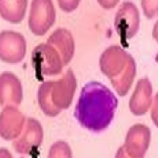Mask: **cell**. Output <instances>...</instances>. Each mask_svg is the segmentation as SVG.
Returning <instances> with one entry per match:
<instances>
[{"mask_svg": "<svg viewBox=\"0 0 158 158\" xmlns=\"http://www.w3.org/2000/svg\"><path fill=\"white\" fill-rule=\"evenodd\" d=\"M114 25L122 46L128 48L127 40L133 38L139 27V11L135 4L129 2L122 4L116 15Z\"/></svg>", "mask_w": 158, "mask_h": 158, "instance_id": "5", "label": "cell"}, {"mask_svg": "<svg viewBox=\"0 0 158 158\" xmlns=\"http://www.w3.org/2000/svg\"><path fill=\"white\" fill-rule=\"evenodd\" d=\"M23 98L21 83L16 76L11 73L1 76V104L19 105Z\"/></svg>", "mask_w": 158, "mask_h": 158, "instance_id": "13", "label": "cell"}, {"mask_svg": "<svg viewBox=\"0 0 158 158\" xmlns=\"http://www.w3.org/2000/svg\"><path fill=\"white\" fill-rule=\"evenodd\" d=\"M26 52L24 37L12 31L1 33V58L6 63H17L23 60Z\"/></svg>", "mask_w": 158, "mask_h": 158, "instance_id": "8", "label": "cell"}, {"mask_svg": "<svg viewBox=\"0 0 158 158\" xmlns=\"http://www.w3.org/2000/svg\"><path fill=\"white\" fill-rule=\"evenodd\" d=\"M117 105V98L108 88L93 81L82 89L75 117L82 127L98 132L108 127Z\"/></svg>", "mask_w": 158, "mask_h": 158, "instance_id": "1", "label": "cell"}, {"mask_svg": "<svg viewBox=\"0 0 158 158\" xmlns=\"http://www.w3.org/2000/svg\"><path fill=\"white\" fill-rule=\"evenodd\" d=\"M43 129L40 122L35 119L29 118L27 123L25 132L23 137L17 141L14 142L13 147L18 153H30L34 156L38 147L40 145L43 140Z\"/></svg>", "mask_w": 158, "mask_h": 158, "instance_id": "9", "label": "cell"}, {"mask_svg": "<svg viewBox=\"0 0 158 158\" xmlns=\"http://www.w3.org/2000/svg\"><path fill=\"white\" fill-rule=\"evenodd\" d=\"M56 12L51 1H34L30 10L29 25L35 35H43L53 25Z\"/></svg>", "mask_w": 158, "mask_h": 158, "instance_id": "7", "label": "cell"}, {"mask_svg": "<svg viewBox=\"0 0 158 158\" xmlns=\"http://www.w3.org/2000/svg\"><path fill=\"white\" fill-rule=\"evenodd\" d=\"M26 1H1V15L11 23H19L25 16Z\"/></svg>", "mask_w": 158, "mask_h": 158, "instance_id": "14", "label": "cell"}, {"mask_svg": "<svg viewBox=\"0 0 158 158\" xmlns=\"http://www.w3.org/2000/svg\"><path fill=\"white\" fill-rule=\"evenodd\" d=\"M152 85L148 78L140 79L129 102V108L134 114L143 115L148 111L152 100Z\"/></svg>", "mask_w": 158, "mask_h": 158, "instance_id": "11", "label": "cell"}, {"mask_svg": "<svg viewBox=\"0 0 158 158\" xmlns=\"http://www.w3.org/2000/svg\"><path fill=\"white\" fill-rule=\"evenodd\" d=\"M150 129L142 124L131 127L127 133L126 142L118 151L117 157H142L148 149Z\"/></svg>", "mask_w": 158, "mask_h": 158, "instance_id": "6", "label": "cell"}, {"mask_svg": "<svg viewBox=\"0 0 158 158\" xmlns=\"http://www.w3.org/2000/svg\"><path fill=\"white\" fill-rule=\"evenodd\" d=\"M100 67L118 95H126L136 75V64L132 57L118 46H111L101 56Z\"/></svg>", "mask_w": 158, "mask_h": 158, "instance_id": "2", "label": "cell"}, {"mask_svg": "<svg viewBox=\"0 0 158 158\" xmlns=\"http://www.w3.org/2000/svg\"><path fill=\"white\" fill-rule=\"evenodd\" d=\"M63 60L58 52L49 44H40L32 52V65L35 70L36 78L44 81V76L60 73Z\"/></svg>", "mask_w": 158, "mask_h": 158, "instance_id": "4", "label": "cell"}, {"mask_svg": "<svg viewBox=\"0 0 158 158\" xmlns=\"http://www.w3.org/2000/svg\"><path fill=\"white\" fill-rule=\"evenodd\" d=\"M76 89V79L71 70H69L64 77L59 81L43 83L38 91L41 109L46 115L56 117L63 109L69 108Z\"/></svg>", "mask_w": 158, "mask_h": 158, "instance_id": "3", "label": "cell"}, {"mask_svg": "<svg viewBox=\"0 0 158 158\" xmlns=\"http://www.w3.org/2000/svg\"><path fill=\"white\" fill-rule=\"evenodd\" d=\"M48 44L58 52L63 65L69 63L74 53V41L71 32L65 29H58L48 40Z\"/></svg>", "mask_w": 158, "mask_h": 158, "instance_id": "12", "label": "cell"}, {"mask_svg": "<svg viewBox=\"0 0 158 158\" xmlns=\"http://www.w3.org/2000/svg\"><path fill=\"white\" fill-rule=\"evenodd\" d=\"M25 118L13 106H7L1 114V135L6 140L15 139L20 135Z\"/></svg>", "mask_w": 158, "mask_h": 158, "instance_id": "10", "label": "cell"}]
</instances>
